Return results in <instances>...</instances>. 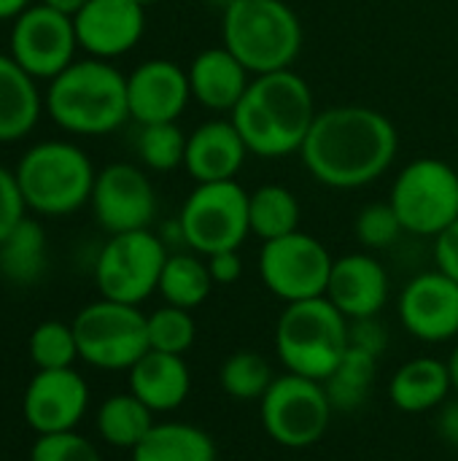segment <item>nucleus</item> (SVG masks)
Instances as JSON below:
<instances>
[{"mask_svg": "<svg viewBox=\"0 0 458 461\" xmlns=\"http://www.w3.org/2000/svg\"><path fill=\"white\" fill-rule=\"evenodd\" d=\"M394 122L370 105H332L316 122L300 149L308 173L329 189H362L378 181L397 159Z\"/></svg>", "mask_w": 458, "mask_h": 461, "instance_id": "f257e3e1", "label": "nucleus"}, {"mask_svg": "<svg viewBox=\"0 0 458 461\" xmlns=\"http://www.w3.org/2000/svg\"><path fill=\"white\" fill-rule=\"evenodd\" d=\"M316 113L319 111L308 81L286 68L254 76L229 119L248 146V154L281 159L300 154Z\"/></svg>", "mask_w": 458, "mask_h": 461, "instance_id": "f03ea898", "label": "nucleus"}, {"mask_svg": "<svg viewBox=\"0 0 458 461\" xmlns=\"http://www.w3.org/2000/svg\"><path fill=\"white\" fill-rule=\"evenodd\" d=\"M43 108L70 135L116 132L130 119L127 76L108 59H76L49 81Z\"/></svg>", "mask_w": 458, "mask_h": 461, "instance_id": "7ed1b4c3", "label": "nucleus"}, {"mask_svg": "<svg viewBox=\"0 0 458 461\" xmlns=\"http://www.w3.org/2000/svg\"><path fill=\"white\" fill-rule=\"evenodd\" d=\"M27 211L70 216L92 200L97 170L84 149L70 140H40L13 167Z\"/></svg>", "mask_w": 458, "mask_h": 461, "instance_id": "20e7f679", "label": "nucleus"}, {"mask_svg": "<svg viewBox=\"0 0 458 461\" xmlns=\"http://www.w3.org/2000/svg\"><path fill=\"white\" fill-rule=\"evenodd\" d=\"M351 321L327 300L289 303L275 321V357L286 373L327 381L351 348Z\"/></svg>", "mask_w": 458, "mask_h": 461, "instance_id": "39448f33", "label": "nucleus"}, {"mask_svg": "<svg viewBox=\"0 0 458 461\" xmlns=\"http://www.w3.org/2000/svg\"><path fill=\"white\" fill-rule=\"evenodd\" d=\"M221 35L251 76L286 70L302 51L300 16L283 0L227 3Z\"/></svg>", "mask_w": 458, "mask_h": 461, "instance_id": "423d86ee", "label": "nucleus"}, {"mask_svg": "<svg viewBox=\"0 0 458 461\" xmlns=\"http://www.w3.org/2000/svg\"><path fill=\"white\" fill-rule=\"evenodd\" d=\"M332 402L321 381L294 373L275 375L259 400V419L267 438L289 451H305L321 443L332 424Z\"/></svg>", "mask_w": 458, "mask_h": 461, "instance_id": "0eeeda50", "label": "nucleus"}, {"mask_svg": "<svg viewBox=\"0 0 458 461\" xmlns=\"http://www.w3.org/2000/svg\"><path fill=\"white\" fill-rule=\"evenodd\" d=\"M178 224L186 249L200 257L240 251L251 235L248 192L238 181L197 184L181 205Z\"/></svg>", "mask_w": 458, "mask_h": 461, "instance_id": "6e6552de", "label": "nucleus"}, {"mask_svg": "<svg viewBox=\"0 0 458 461\" xmlns=\"http://www.w3.org/2000/svg\"><path fill=\"white\" fill-rule=\"evenodd\" d=\"M78 359L89 367L119 373L130 370L148 351L146 313L138 305L100 297L73 319Z\"/></svg>", "mask_w": 458, "mask_h": 461, "instance_id": "1a4fd4ad", "label": "nucleus"}, {"mask_svg": "<svg viewBox=\"0 0 458 461\" xmlns=\"http://www.w3.org/2000/svg\"><path fill=\"white\" fill-rule=\"evenodd\" d=\"M389 203L405 232L437 238L458 219V167L435 157L413 159L397 173Z\"/></svg>", "mask_w": 458, "mask_h": 461, "instance_id": "9d476101", "label": "nucleus"}, {"mask_svg": "<svg viewBox=\"0 0 458 461\" xmlns=\"http://www.w3.org/2000/svg\"><path fill=\"white\" fill-rule=\"evenodd\" d=\"M170 251L151 230L119 232L105 240L94 262L100 297L140 305L159 289V276Z\"/></svg>", "mask_w": 458, "mask_h": 461, "instance_id": "9b49d317", "label": "nucleus"}, {"mask_svg": "<svg viewBox=\"0 0 458 461\" xmlns=\"http://www.w3.org/2000/svg\"><path fill=\"white\" fill-rule=\"evenodd\" d=\"M332 265L335 257L329 254V249L319 238L300 230L262 243L259 251L262 284L273 297L283 300L286 305L324 297Z\"/></svg>", "mask_w": 458, "mask_h": 461, "instance_id": "f8f14e48", "label": "nucleus"}, {"mask_svg": "<svg viewBox=\"0 0 458 461\" xmlns=\"http://www.w3.org/2000/svg\"><path fill=\"white\" fill-rule=\"evenodd\" d=\"M76 51L78 38L73 16L59 14L46 3H32L11 24L8 54L35 81H51L59 76L76 62Z\"/></svg>", "mask_w": 458, "mask_h": 461, "instance_id": "ddd939ff", "label": "nucleus"}, {"mask_svg": "<svg viewBox=\"0 0 458 461\" xmlns=\"http://www.w3.org/2000/svg\"><path fill=\"white\" fill-rule=\"evenodd\" d=\"M89 205L108 235L135 232L151 227L157 216V192L140 167L130 162H111L97 170Z\"/></svg>", "mask_w": 458, "mask_h": 461, "instance_id": "4468645a", "label": "nucleus"}, {"mask_svg": "<svg viewBox=\"0 0 458 461\" xmlns=\"http://www.w3.org/2000/svg\"><path fill=\"white\" fill-rule=\"evenodd\" d=\"M402 330L421 343H451L458 338V281L443 270L413 276L397 300Z\"/></svg>", "mask_w": 458, "mask_h": 461, "instance_id": "2eb2a0df", "label": "nucleus"}, {"mask_svg": "<svg viewBox=\"0 0 458 461\" xmlns=\"http://www.w3.org/2000/svg\"><path fill=\"white\" fill-rule=\"evenodd\" d=\"M89 386L73 370H38L22 397V416L38 435L70 432L86 416Z\"/></svg>", "mask_w": 458, "mask_h": 461, "instance_id": "dca6fc26", "label": "nucleus"}, {"mask_svg": "<svg viewBox=\"0 0 458 461\" xmlns=\"http://www.w3.org/2000/svg\"><path fill=\"white\" fill-rule=\"evenodd\" d=\"M78 49L97 59L132 51L146 32V8L135 0H89L76 16Z\"/></svg>", "mask_w": 458, "mask_h": 461, "instance_id": "f3484780", "label": "nucleus"}, {"mask_svg": "<svg viewBox=\"0 0 458 461\" xmlns=\"http://www.w3.org/2000/svg\"><path fill=\"white\" fill-rule=\"evenodd\" d=\"M189 100V76L173 59H146L127 76L130 119H135L140 127L178 122Z\"/></svg>", "mask_w": 458, "mask_h": 461, "instance_id": "a211bd4d", "label": "nucleus"}, {"mask_svg": "<svg viewBox=\"0 0 458 461\" xmlns=\"http://www.w3.org/2000/svg\"><path fill=\"white\" fill-rule=\"evenodd\" d=\"M389 273L386 267L364 251L337 257L332 265L327 300L348 319H370L378 316L389 303Z\"/></svg>", "mask_w": 458, "mask_h": 461, "instance_id": "6ab92c4d", "label": "nucleus"}, {"mask_svg": "<svg viewBox=\"0 0 458 461\" xmlns=\"http://www.w3.org/2000/svg\"><path fill=\"white\" fill-rule=\"evenodd\" d=\"M246 157L248 146L243 143L232 119H211L186 138L184 167L197 184L235 181L246 165Z\"/></svg>", "mask_w": 458, "mask_h": 461, "instance_id": "aec40b11", "label": "nucleus"}, {"mask_svg": "<svg viewBox=\"0 0 458 461\" xmlns=\"http://www.w3.org/2000/svg\"><path fill=\"white\" fill-rule=\"evenodd\" d=\"M186 76L192 100L213 113H232L251 84V73L227 46L200 51L186 68Z\"/></svg>", "mask_w": 458, "mask_h": 461, "instance_id": "412c9836", "label": "nucleus"}, {"mask_svg": "<svg viewBox=\"0 0 458 461\" xmlns=\"http://www.w3.org/2000/svg\"><path fill=\"white\" fill-rule=\"evenodd\" d=\"M130 392L151 413L178 411L192 392V373L184 357L148 348L130 370Z\"/></svg>", "mask_w": 458, "mask_h": 461, "instance_id": "4be33fe9", "label": "nucleus"}, {"mask_svg": "<svg viewBox=\"0 0 458 461\" xmlns=\"http://www.w3.org/2000/svg\"><path fill=\"white\" fill-rule=\"evenodd\" d=\"M454 394L448 359L413 357L400 365L389 381V400L397 411L418 416L437 411Z\"/></svg>", "mask_w": 458, "mask_h": 461, "instance_id": "5701e85b", "label": "nucleus"}, {"mask_svg": "<svg viewBox=\"0 0 458 461\" xmlns=\"http://www.w3.org/2000/svg\"><path fill=\"white\" fill-rule=\"evenodd\" d=\"M43 97L38 81L11 57L0 54V143L27 138L40 119Z\"/></svg>", "mask_w": 458, "mask_h": 461, "instance_id": "b1692460", "label": "nucleus"}, {"mask_svg": "<svg viewBox=\"0 0 458 461\" xmlns=\"http://www.w3.org/2000/svg\"><path fill=\"white\" fill-rule=\"evenodd\" d=\"M132 461H216L213 438L186 421H159L130 451Z\"/></svg>", "mask_w": 458, "mask_h": 461, "instance_id": "393cba45", "label": "nucleus"}, {"mask_svg": "<svg viewBox=\"0 0 458 461\" xmlns=\"http://www.w3.org/2000/svg\"><path fill=\"white\" fill-rule=\"evenodd\" d=\"M300 200L283 184H262L248 192V224L251 235L262 243L292 235L300 230Z\"/></svg>", "mask_w": 458, "mask_h": 461, "instance_id": "a878e982", "label": "nucleus"}, {"mask_svg": "<svg viewBox=\"0 0 458 461\" xmlns=\"http://www.w3.org/2000/svg\"><path fill=\"white\" fill-rule=\"evenodd\" d=\"M213 278L208 262L194 251H175L167 257L162 276H159V294L165 305H175L184 311L200 308L213 289Z\"/></svg>", "mask_w": 458, "mask_h": 461, "instance_id": "bb28decb", "label": "nucleus"}, {"mask_svg": "<svg viewBox=\"0 0 458 461\" xmlns=\"http://www.w3.org/2000/svg\"><path fill=\"white\" fill-rule=\"evenodd\" d=\"M0 273L16 286H32L46 273V232L38 221L22 219L13 232L0 240Z\"/></svg>", "mask_w": 458, "mask_h": 461, "instance_id": "cd10ccee", "label": "nucleus"}, {"mask_svg": "<svg viewBox=\"0 0 458 461\" xmlns=\"http://www.w3.org/2000/svg\"><path fill=\"white\" fill-rule=\"evenodd\" d=\"M151 413L132 392L111 394L97 411V435L111 448L132 451L157 424Z\"/></svg>", "mask_w": 458, "mask_h": 461, "instance_id": "c85d7f7f", "label": "nucleus"}, {"mask_svg": "<svg viewBox=\"0 0 458 461\" xmlns=\"http://www.w3.org/2000/svg\"><path fill=\"white\" fill-rule=\"evenodd\" d=\"M375 375H378V357L351 346L340 359V365L332 370V375L324 381L332 408L340 413L359 411L373 394Z\"/></svg>", "mask_w": 458, "mask_h": 461, "instance_id": "c756f323", "label": "nucleus"}, {"mask_svg": "<svg viewBox=\"0 0 458 461\" xmlns=\"http://www.w3.org/2000/svg\"><path fill=\"white\" fill-rule=\"evenodd\" d=\"M275 375L270 362L256 351H235L219 370V384L227 397L238 402H259L273 386Z\"/></svg>", "mask_w": 458, "mask_h": 461, "instance_id": "7c9ffc66", "label": "nucleus"}, {"mask_svg": "<svg viewBox=\"0 0 458 461\" xmlns=\"http://www.w3.org/2000/svg\"><path fill=\"white\" fill-rule=\"evenodd\" d=\"M186 138L178 122L162 124H143L138 135V157L148 170L170 173L184 165L186 157Z\"/></svg>", "mask_w": 458, "mask_h": 461, "instance_id": "2f4dec72", "label": "nucleus"}, {"mask_svg": "<svg viewBox=\"0 0 458 461\" xmlns=\"http://www.w3.org/2000/svg\"><path fill=\"white\" fill-rule=\"evenodd\" d=\"M146 327H148V348L154 351L184 357L197 340V321L192 311L175 305H162L154 313H148Z\"/></svg>", "mask_w": 458, "mask_h": 461, "instance_id": "473e14b6", "label": "nucleus"}, {"mask_svg": "<svg viewBox=\"0 0 458 461\" xmlns=\"http://www.w3.org/2000/svg\"><path fill=\"white\" fill-rule=\"evenodd\" d=\"M30 359L38 370H65L78 359V343L73 335V324L43 321L30 335Z\"/></svg>", "mask_w": 458, "mask_h": 461, "instance_id": "72a5a7b5", "label": "nucleus"}, {"mask_svg": "<svg viewBox=\"0 0 458 461\" xmlns=\"http://www.w3.org/2000/svg\"><path fill=\"white\" fill-rule=\"evenodd\" d=\"M356 238L364 249L378 251V249H389L400 240V235L405 232L397 211L391 208V203H370L359 211L356 216Z\"/></svg>", "mask_w": 458, "mask_h": 461, "instance_id": "f704fd0d", "label": "nucleus"}, {"mask_svg": "<svg viewBox=\"0 0 458 461\" xmlns=\"http://www.w3.org/2000/svg\"><path fill=\"white\" fill-rule=\"evenodd\" d=\"M30 461H103L94 443H89L76 429L57 435H38Z\"/></svg>", "mask_w": 458, "mask_h": 461, "instance_id": "c9c22d12", "label": "nucleus"}, {"mask_svg": "<svg viewBox=\"0 0 458 461\" xmlns=\"http://www.w3.org/2000/svg\"><path fill=\"white\" fill-rule=\"evenodd\" d=\"M24 213H27V205L19 192L16 176L13 170L0 165V240H5L13 232V227L24 219Z\"/></svg>", "mask_w": 458, "mask_h": 461, "instance_id": "e433bc0d", "label": "nucleus"}, {"mask_svg": "<svg viewBox=\"0 0 458 461\" xmlns=\"http://www.w3.org/2000/svg\"><path fill=\"white\" fill-rule=\"evenodd\" d=\"M348 335H351V346H354V348L367 351V354H373V357H378V359H381V357L386 354V348H389V332H386V327L381 324L378 316L351 321Z\"/></svg>", "mask_w": 458, "mask_h": 461, "instance_id": "4c0bfd02", "label": "nucleus"}, {"mask_svg": "<svg viewBox=\"0 0 458 461\" xmlns=\"http://www.w3.org/2000/svg\"><path fill=\"white\" fill-rule=\"evenodd\" d=\"M435 262L437 270L458 281V219L435 238Z\"/></svg>", "mask_w": 458, "mask_h": 461, "instance_id": "58836bf2", "label": "nucleus"}, {"mask_svg": "<svg viewBox=\"0 0 458 461\" xmlns=\"http://www.w3.org/2000/svg\"><path fill=\"white\" fill-rule=\"evenodd\" d=\"M205 262H208V270H211L213 284H219V286H232L243 276L240 251H219L213 257H205Z\"/></svg>", "mask_w": 458, "mask_h": 461, "instance_id": "ea45409f", "label": "nucleus"}, {"mask_svg": "<svg viewBox=\"0 0 458 461\" xmlns=\"http://www.w3.org/2000/svg\"><path fill=\"white\" fill-rule=\"evenodd\" d=\"M435 427H437V435L445 446L458 448V394L451 400H445L440 408H437V419H435Z\"/></svg>", "mask_w": 458, "mask_h": 461, "instance_id": "a19ab883", "label": "nucleus"}, {"mask_svg": "<svg viewBox=\"0 0 458 461\" xmlns=\"http://www.w3.org/2000/svg\"><path fill=\"white\" fill-rule=\"evenodd\" d=\"M32 0H0V22H13L24 8H30Z\"/></svg>", "mask_w": 458, "mask_h": 461, "instance_id": "79ce46f5", "label": "nucleus"}, {"mask_svg": "<svg viewBox=\"0 0 458 461\" xmlns=\"http://www.w3.org/2000/svg\"><path fill=\"white\" fill-rule=\"evenodd\" d=\"M40 3H46V5H51V8H57L59 14H67V16H76L89 0H40Z\"/></svg>", "mask_w": 458, "mask_h": 461, "instance_id": "37998d69", "label": "nucleus"}, {"mask_svg": "<svg viewBox=\"0 0 458 461\" xmlns=\"http://www.w3.org/2000/svg\"><path fill=\"white\" fill-rule=\"evenodd\" d=\"M448 370H451L454 392H456V394H458V343H456V348L451 351V357H448Z\"/></svg>", "mask_w": 458, "mask_h": 461, "instance_id": "c03bdc74", "label": "nucleus"}, {"mask_svg": "<svg viewBox=\"0 0 458 461\" xmlns=\"http://www.w3.org/2000/svg\"><path fill=\"white\" fill-rule=\"evenodd\" d=\"M135 3H140V5L146 8V5H151V3H157V0H135Z\"/></svg>", "mask_w": 458, "mask_h": 461, "instance_id": "a18cd8bd", "label": "nucleus"}, {"mask_svg": "<svg viewBox=\"0 0 458 461\" xmlns=\"http://www.w3.org/2000/svg\"><path fill=\"white\" fill-rule=\"evenodd\" d=\"M227 3H232V0H227ZM227 3H224V5H227Z\"/></svg>", "mask_w": 458, "mask_h": 461, "instance_id": "49530a36", "label": "nucleus"}]
</instances>
